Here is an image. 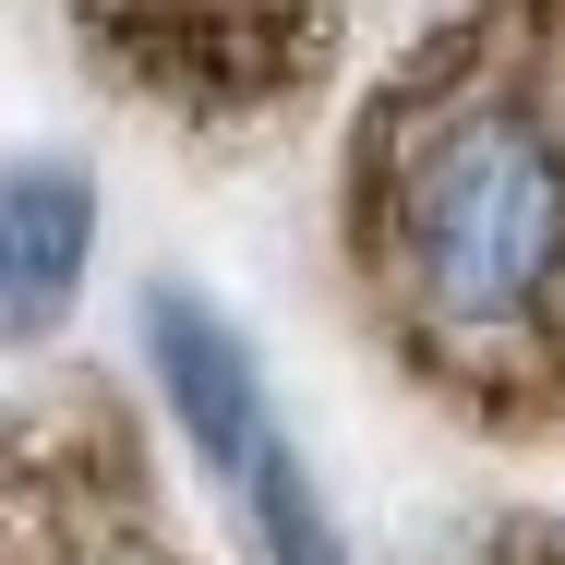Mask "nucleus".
<instances>
[{
	"label": "nucleus",
	"instance_id": "nucleus-1",
	"mask_svg": "<svg viewBox=\"0 0 565 565\" xmlns=\"http://www.w3.org/2000/svg\"><path fill=\"white\" fill-rule=\"evenodd\" d=\"M385 289L457 361H518L565 326V120L530 85H457L385 145Z\"/></svg>",
	"mask_w": 565,
	"mask_h": 565
},
{
	"label": "nucleus",
	"instance_id": "nucleus-2",
	"mask_svg": "<svg viewBox=\"0 0 565 565\" xmlns=\"http://www.w3.org/2000/svg\"><path fill=\"white\" fill-rule=\"evenodd\" d=\"M145 361H157V385H169V409H181V434H193L205 469H241L253 434L277 422L241 326H228L217 301H193V289H157V301H145Z\"/></svg>",
	"mask_w": 565,
	"mask_h": 565
},
{
	"label": "nucleus",
	"instance_id": "nucleus-3",
	"mask_svg": "<svg viewBox=\"0 0 565 565\" xmlns=\"http://www.w3.org/2000/svg\"><path fill=\"white\" fill-rule=\"evenodd\" d=\"M97 265V181L61 157L0 169V326H49Z\"/></svg>",
	"mask_w": 565,
	"mask_h": 565
},
{
	"label": "nucleus",
	"instance_id": "nucleus-4",
	"mask_svg": "<svg viewBox=\"0 0 565 565\" xmlns=\"http://www.w3.org/2000/svg\"><path fill=\"white\" fill-rule=\"evenodd\" d=\"M241 493H253V542H265V565H349L338 518H326V493H313V469H301V446L265 422L253 434V457L228 469Z\"/></svg>",
	"mask_w": 565,
	"mask_h": 565
},
{
	"label": "nucleus",
	"instance_id": "nucleus-5",
	"mask_svg": "<svg viewBox=\"0 0 565 565\" xmlns=\"http://www.w3.org/2000/svg\"><path fill=\"white\" fill-rule=\"evenodd\" d=\"M36 565H181V554H157L145 530H120V518H97V530H61Z\"/></svg>",
	"mask_w": 565,
	"mask_h": 565
}]
</instances>
